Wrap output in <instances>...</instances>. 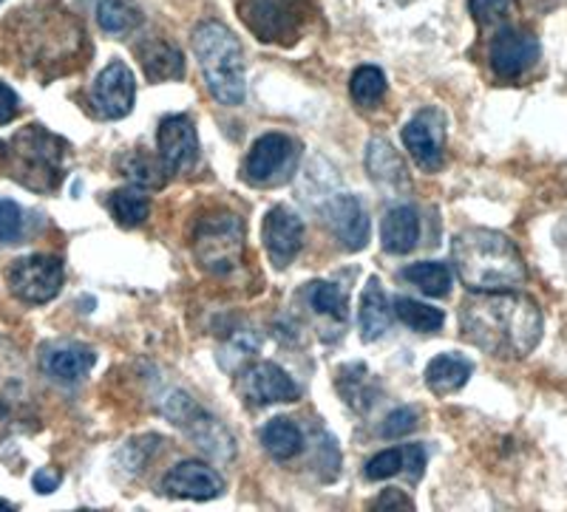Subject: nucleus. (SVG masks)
Masks as SVG:
<instances>
[{
    "label": "nucleus",
    "instance_id": "obj_25",
    "mask_svg": "<svg viewBox=\"0 0 567 512\" xmlns=\"http://www.w3.org/2000/svg\"><path fill=\"white\" fill-rule=\"evenodd\" d=\"M261 442H265V450L272 456V459L287 461L292 459V456L301 453L303 436H301V428H298L292 419L276 417L265 425V430H261Z\"/></svg>",
    "mask_w": 567,
    "mask_h": 512
},
{
    "label": "nucleus",
    "instance_id": "obj_28",
    "mask_svg": "<svg viewBox=\"0 0 567 512\" xmlns=\"http://www.w3.org/2000/svg\"><path fill=\"white\" fill-rule=\"evenodd\" d=\"M111 212L123 227H140L145 218H148V196H142L136 187H123V190L111 192L109 199Z\"/></svg>",
    "mask_w": 567,
    "mask_h": 512
},
{
    "label": "nucleus",
    "instance_id": "obj_22",
    "mask_svg": "<svg viewBox=\"0 0 567 512\" xmlns=\"http://www.w3.org/2000/svg\"><path fill=\"white\" fill-rule=\"evenodd\" d=\"M140 63L145 69V77L151 83H165V80L185 77V58L176 45L165 40H151L140 49Z\"/></svg>",
    "mask_w": 567,
    "mask_h": 512
},
{
    "label": "nucleus",
    "instance_id": "obj_15",
    "mask_svg": "<svg viewBox=\"0 0 567 512\" xmlns=\"http://www.w3.org/2000/svg\"><path fill=\"white\" fill-rule=\"evenodd\" d=\"M241 394L252 405H272V403H296L301 397L296 379L278 368L276 363H256L241 374Z\"/></svg>",
    "mask_w": 567,
    "mask_h": 512
},
{
    "label": "nucleus",
    "instance_id": "obj_29",
    "mask_svg": "<svg viewBox=\"0 0 567 512\" xmlns=\"http://www.w3.org/2000/svg\"><path fill=\"white\" fill-rule=\"evenodd\" d=\"M367 165L372 170V179L374 181H392L398 185L403 179V161H400L398 150L389 145L386 139H372L369 142V156H367Z\"/></svg>",
    "mask_w": 567,
    "mask_h": 512
},
{
    "label": "nucleus",
    "instance_id": "obj_18",
    "mask_svg": "<svg viewBox=\"0 0 567 512\" xmlns=\"http://www.w3.org/2000/svg\"><path fill=\"white\" fill-rule=\"evenodd\" d=\"M327 218L332 232L347 250H363L369 243V216L358 196H349V192L336 196L329 201Z\"/></svg>",
    "mask_w": 567,
    "mask_h": 512
},
{
    "label": "nucleus",
    "instance_id": "obj_32",
    "mask_svg": "<svg viewBox=\"0 0 567 512\" xmlns=\"http://www.w3.org/2000/svg\"><path fill=\"white\" fill-rule=\"evenodd\" d=\"M307 297H310L312 309H316L318 314H329V317H338V321L347 317V297H343V292L336 286V283H323V281L310 283Z\"/></svg>",
    "mask_w": 567,
    "mask_h": 512
},
{
    "label": "nucleus",
    "instance_id": "obj_40",
    "mask_svg": "<svg viewBox=\"0 0 567 512\" xmlns=\"http://www.w3.org/2000/svg\"><path fill=\"white\" fill-rule=\"evenodd\" d=\"M0 510H12V504H7V501H0Z\"/></svg>",
    "mask_w": 567,
    "mask_h": 512
},
{
    "label": "nucleus",
    "instance_id": "obj_7",
    "mask_svg": "<svg viewBox=\"0 0 567 512\" xmlns=\"http://www.w3.org/2000/svg\"><path fill=\"white\" fill-rule=\"evenodd\" d=\"M194 252L207 272L227 275L239 267L241 252H245V227L230 212L202 218L196 224Z\"/></svg>",
    "mask_w": 567,
    "mask_h": 512
},
{
    "label": "nucleus",
    "instance_id": "obj_38",
    "mask_svg": "<svg viewBox=\"0 0 567 512\" xmlns=\"http://www.w3.org/2000/svg\"><path fill=\"white\" fill-rule=\"evenodd\" d=\"M60 479H63V476H60L58 470L52 468L38 470V473H34V490H38V493H54V490L60 487Z\"/></svg>",
    "mask_w": 567,
    "mask_h": 512
},
{
    "label": "nucleus",
    "instance_id": "obj_10",
    "mask_svg": "<svg viewBox=\"0 0 567 512\" xmlns=\"http://www.w3.org/2000/svg\"><path fill=\"white\" fill-rule=\"evenodd\" d=\"M165 414H168L182 430H187L190 439L199 442V448L205 450V453L216 456V459L233 456L230 433H227L210 414H205L199 405H194V399H187L185 394H174V397L168 399V405H165Z\"/></svg>",
    "mask_w": 567,
    "mask_h": 512
},
{
    "label": "nucleus",
    "instance_id": "obj_26",
    "mask_svg": "<svg viewBox=\"0 0 567 512\" xmlns=\"http://www.w3.org/2000/svg\"><path fill=\"white\" fill-rule=\"evenodd\" d=\"M403 278H406L412 286H417L423 295L445 297L452 292V270H449V263L443 261L412 263V267L403 270Z\"/></svg>",
    "mask_w": 567,
    "mask_h": 512
},
{
    "label": "nucleus",
    "instance_id": "obj_11",
    "mask_svg": "<svg viewBox=\"0 0 567 512\" xmlns=\"http://www.w3.org/2000/svg\"><path fill=\"white\" fill-rule=\"evenodd\" d=\"M488 60L496 77H523L525 71L534 69L536 60H539V40L523 29H499L491 40Z\"/></svg>",
    "mask_w": 567,
    "mask_h": 512
},
{
    "label": "nucleus",
    "instance_id": "obj_27",
    "mask_svg": "<svg viewBox=\"0 0 567 512\" xmlns=\"http://www.w3.org/2000/svg\"><path fill=\"white\" fill-rule=\"evenodd\" d=\"M394 309V317H398L400 323H406L409 328H414V332H440L445 323V314L440 312V309L434 306H425V303L420 301H412V297H398V301L392 303Z\"/></svg>",
    "mask_w": 567,
    "mask_h": 512
},
{
    "label": "nucleus",
    "instance_id": "obj_6",
    "mask_svg": "<svg viewBox=\"0 0 567 512\" xmlns=\"http://www.w3.org/2000/svg\"><path fill=\"white\" fill-rule=\"evenodd\" d=\"M241 20L265 43H296L310 20V0H236Z\"/></svg>",
    "mask_w": 567,
    "mask_h": 512
},
{
    "label": "nucleus",
    "instance_id": "obj_14",
    "mask_svg": "<svg viewBox=\"0 0 567 512\" xmlns=\"http://www.w3.org/2000/svg\"><path fill=\"white\" fill-rule=\"evenodd\" d=\"M156 145H159L162 167L174 174V170H185L199 156V139H196L194 122L187 116H165L156 130Z\"/></svg>",
    "mask_w": 567,
    "mask_h": 512
},
{
    "label": "nucleus",
    "instance_id": "obj_34",
    "mask_svg": "<svg viewBox=\"0 0 567 512\" xmlns=\"http://www.w3.org/2000/svg\"><path fill=\"white\" fill-rule=\"evenodd\" d=\"M414 425H417V410L398 408L383 419L381 436H386V439H400V436H406L409 430H414Z\"/></svg>",
    "mask_w": 567,
    "mask_h": 512
},
{
    "label": "nucleus",
    "instance_id": "obj_2",
    "mask_svg": "<svg viewBox=\"0 0 567 512\" xmlns=\"http://www.w3.org/2000/svg\"><path fill=\"white\" fill-rule=\"evenodd\" d=\"M452 261L471 292H511L528 278L525 261L508 236L494 230H463L452 241Z\"/></svg>",
    "mask_w": 567,
    "mask_h": 512
},
{
    "label": "nucleus",
    "instance_id": "obj_33",
    "mask_svg": "<svg viewBox=\"0 0 567 512\" xmlns=\"http://www.w3.org/2000/svg\"><path fill=\"white\" fill-rule=\"evenodd\" d=\"M23 236V210L14 201L0 199V241L18 243Z\"/></svg>",
    "mask_w": 567,
    "mask_h": 512
},
{
    "label": "nucleus",
    "instance_id": "obj_4",
    "mask_svg": "<svg viewBox=\"0 0 567 512\" xmlns=\"http://www.w3.org/2000/svg\"><path fill=\"white\" fill-rule=\"evenodd\" d=\"M63 142L43 125H29L9 142H0V167L29 190H54L63 179Z\"/></svg>",
    "mask_w": 567,
    "mask_h": 512
},
{
    "label": "nucleus",
    "instance_id": "obj_36",
    "mask_svg": "<svg viewBox=\"0 0 567 512\" xmlns=\"http://www.w3.org/2000/svg\"><path fill=\"white\" fill-rule=\"evenodd\" d=\"M125 176H131V179L140 181V185H145V187H162V181H165V176L156 170L154 161L142 159V156H134V159L128 161V167H125Z\"/></svg>",
    "mask_w": 567,
    "mask_h": 512
},
{
    "label": "nucleus",
    "instance_id": "obj_37",
    "mask_svg": "<svg viewBox=\"0 0 567 512\" xmlns=\"http://www.w3.org/2000/svg\"><path fill=\"white\" fill-rule=\"evenodd\" d=\"M18 108H20L18 94H14L7 83H0V125L12 122L14 116H18Z\"/></svg>",
    "mask_w": 567,
    "mask_h": 512
},
{
    "label": "nucleus",
    "instance_id": "obj_30",
    "mask_svg": "<svg viewBox=\"0 0 567 512\" xmlns=\"http://www.w3.org/2000/svg\"><path fill=\"white\" fill-rule=\"evenodd\" d=\"M349 91H352V100L363 108H372L386 96V74L374 65H361V69L352 74V83H349Z\"/></svg>",
    "mask_w": 567,
    "mask_h": 512
},
{
    "label": "nucleus",
    "instance_id": "obj_21",
    "mask_svg": "<svg viewBox=\"0 0 567 512\" xmlns=\"http://www.w3.org/2000/svg\"><path fill=\"white\" fill-rule=\"evenodd\" d=\"M423 464L425 450L420 445H403V448H389L374 456V459H369L363 473H367L369 481H381L398 473H409L412 479H417L423 473Z\"/></svg>",
    "mask_w": 567,
    "mask_h": 512
},
{
    "label": "nucleus",
    "instance_id": "obj_17",
    "mask_svg": "<svg viewBox=\"0 0 567 512\" xmlns=\"http://www.w3.org/2000/svg\"><path fill=\"white\" fill-rule=\"evenodd\" d=\"M162 490L168 495H176V499L210 501L221 495L225 479L207 464H199V461H182L162 479Z\"/></svg>",
    "mask_w": 567,
    "mask_h": 512
},
{
    "label": "nucleus",
    "instance_id": "obj_19",
    "mask_svg": "<svg viewBox=\"0 0 567 512\" xmlns=\"http://www.w3.org/2000/svg\"><path fill=\"white\" fill-rule=\"evenodd\" d=\"M97 363V354L78 343H60L43 354V372L58 383H80Z\"/></svg>",
    "mask_w": 567,
    "mask_h": 512
},
{
    "label": "nucleus",
    "instance_id": "obj_1",
    "mask_svg": "<svg viewBox=\"0 0 567 512\" xmlns=\"http://www.w3.org/2000/svg\"><path fill=\"white\" fill-rule=\"evenodd\" d=\"M463 337L496 357H525L542 339V312L530 297L511 292H477L465 297Z\"/></svg>",
    "mask_w": 567,
    "mask_h": 512
},
{
    "label": "nucleus",
    "instance_id": "obj_24",
    "mask_svg": "<svg viewBox=\"0 0 567 512\" xmlns=\"http://www.w3.org/2000/svg\"><path fill=\"white\" fill-rule=\"evenodd\" d=\"M471 372H474V365L463 354H440L425 368V385L434 394H454L468 383Z\"/></svg>",
    "mask_w": 567,
    "mask_h": 512
},
{
    "label": "nucleus",
    "instance_id": "obj_9",
    "mask_svg": "<svg viewBox=\"0 0 567 512\" xmlns=\"http://www.w3.org/2000/svg\"><path fill=\"white\" fill-rule=\"evenodd\" d=\"M9 286L27 303H49L63 286V263L52 255H27L12 263Z\"/></svg>",
    "mask_w": 567,
    "mask_h": 512
},
{
    "label": "nucleus",
    "instance_id": "obj_31",
    "mask_svg": "<svg viewBox=\"0 0 567 512\" xmlns=\"http://www.w3.org/2000/svg\"><path fill=\"white\" fill-rule=\"evenodd\" d=\"M100 27L111 34H125L140 27V14L125 0H100L97 3Z\"/></svg>",
    "mask_w": 567,
    "mask_h": 512
},
{
    "label": "nucleus",
    "instance_id": "obj_23",
    "mask_svg": "<svg viewBox=\"0 0 567 512\" xmlns=\"http://www.w3.org/2000/svg\"><path fill=\"white\" fill-rule=\"evenodd\" d=\"M392 321V309H389L386 292H383V283L378 278H369L367 289H363L361 297V312H358V323H361V334L367 343L383 337Z\"/></svg>",
    "mask_w": 567,
    "mask_h": 512
},
{
    "label": "nucleus",
    "instance_id": "obj_12",
    "mask_svg": "<svg viewBox=\"0 0 567 512\" xmlns=\"http://www.w3.org/2000/svg\"><path fill=\"white\" fill-rule=\"evenodd\" d=\"M403 145L423 170H437L443 165L445 114L440 108H425L403 128Z\"/></svg>",
    "mask_w": 567,
    "mask_h": 512
},
{
    "label": "nucleus",
    "instance_id": "obj_3",
    "mask_svg": "<svg viewBox=\"0 0 567 512\" xmlns=\"http://www.w3.org/2000/svg\"><path fill=\"white\" fill-rule=\"evenodd\" d=\"M9 27H14L12 40L18 54L34 69L78 58L80 45L85 43V32L78 27V20L58 7L18 12V18H12Z\"/></svg>",
    "mask_w": 567,
    "mask_h": 512
},
{
    "label": "nucleus",
    "instance_id": "obj_8",
    "mask_svg": "<svg viewBox=\"0 0 567 512\" xmlns=\"http://www.w3.org/2000/svg\"><path fill=\"white\" fill-rule=\"evenodd\" d=\"M298 145L284 134H265L245 159V179L250 185H278L290 179L298 165Z\"/></svg>",
    "mask_w": 567,
    "mask_h": 512
},
{
    "label": "nucleus",
    "instance_id": "obj_35",
    "mask_svg": "<svg viewBox=\"0 0 567 512\" xmlns=\"http://www.w3.org/2000/svg\"><path fill=\"white\" fill-rule=\"evenodd\" d=\"M514 0H468V9L477 23H496L511 12Z\"/></svg>",
    "mask_w": 567,
    "mask_h": 512
},
{
    "label": "nucleus",
    "instance_id": "obj_13",
    "mask_svg": "<svg viewBox=\"0 0 567 512\" xmlns=\"http://www.w3.org/2000/svg\"><path fill=\"white\" fill-rule=\"evenodd\" d=\"M136 83L134 74L125 63H111L97 77L94 88H91V105L103 119H123L134 108Z\"/></svg>",
    "mask_w": 567,
    "mask_h": 512
},
{
    "label": "nucleus",
    "instance_id": "obj_20",
    "mask_svg": "<svg viewBox=\"0 0 567 512\" xmlns=\"http://www.w3.org/2000/svg\"><path fill=\"white\" fill-rule=\"evenodd\" d=\"M420 238V218L417 210L409 205L392 207V210L383 216L381 224V241L383 250L392 252V255H406L417 247Z\"/></svg>",
    "mask_w": 567,
    "mask_h": 512
},
{
    "label": "nucleus",
    "instance_id": "obj_39",
    "mask_svg": "<svg viewBox=\"0 0 567 512\" xmlns=\"http://www.w3.org/2000/svg\"><path fill=\"white\" fill-rule=\"evenodd\" d=\"M374 506H381V510H386V506H406V510H412V501L406 495H400V490H386L381 499L374 501Z\"/></svg>",
    "mask_w": 567,
    "mask_h": 512
},
{
    "label": "nucleus",
    "instance_id": "obj_5",
    "mask_svg": "<svg viewBox=\"0 0 567 512\" xmlns=\"http://www.w3.org/2000/svg\"><path fill=\"white\" fill-rule=\"evenodd\" d=\"M194 49L213 100H219L221 105L245 103V58H241V45L236 34L221 23L207 20V23L196 27Z\"/></svg>",
    "mask_w": 567,
    "mask_h": 512
},
{
    "label": "nucleus",
    "instance_id": "obj_16",
    "mask_svg": "<svg viewBox=\"0 0 567 512\" xmlns=\"http://www.w3.org/2000/svg\"><path fill=\"white\" fill-rule=\"evenodd\" d=\"M265 247L276 267H290L303 247V221L287 207H272L265 216Z\"/></svg>",
    "mask_w": 567,
    "mask_h": 512
}]
</instances>
